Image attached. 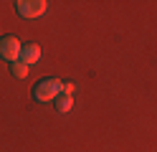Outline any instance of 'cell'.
I'll return each instance as SVG.
<instances>
[{
	"label": "cell",
	"mask_w": 157,
	"mask_h": 152,
	"mask_svg": "<svg viewBox=\"0 0 157 152\" xmlns=\"http://www.w3.org/2000/svg\"><path fill=\"white\" fill-rule=\"evenodd\" d=\"M61 89H63V81H58V79H53V76L41 79V81L33 86V99H36V101H56V96L61 94Z\"/></svg>",
	"instance_id": "cell-1"
},
{
	"label": "cell",
	"mask_w": 157,
	"mask_h": 152,
	"mask_svg": "<svg viewBox=\"0 0 157 152\" xmlns=\"http://www.w3.org/2000/svg\"><path fill=\"white\" fill-rule=\"evenodd\" d=\"M21 51H23V43L15 36H3L0 38V58L3 61H8V64L21 61Z\"/></svg>",
	"instance_id": "cell-2"
},
{
	"label": "cell",
	"mask_w": 157,
	"mask_h": 152,
	"mask_svg": "<svg viewBox=\"0 0 157 152\" xmlns=\"http://www.w3.org/2000/svg\"><path fill=\"white\" fill-rule=\"evenodd\" d=\"M15 13L21 18H38L48 10V3L46 0H15Z\"/></svg>",
	"instance_id": "cell-3"
},
{
	"label": "cell",
	"mask_w": 157,
	"mask_h": 152,
	"mask_svg": "<svg viewBox=\"0 0 157 152\" xmlns=\"http://www.w3.org/2000/svg\"><path fill=\"white\" fill-rule=\"evenodd\" d=\"M21 61L25 66H33L41 61V46L38 43H23V51H21Z\"/></svg>",
	"instance_id": "cell-4"
},
{
	"label": "cell",
	"mask_w": 157,
	"mask_h": 152,
	"mask_svg": "<svg viewBox=\"0 0 157 152\" xmlns=\"http://www.w3.org/2000/svg\"><path fill=\"white\" fill-rule=\"evenodd\" d=\"M71 107H74V99L68 96V94H58L56 96V111L66 114V111H71Z\"/></svg>",
	"instance_id": "cell-5"
},
{
	"label": "cell",
	"mask_w": 157,
	"mask_h": 152,
	"mask_svg": "<svg viewBox=\"0 0 157 152\" xmlns=\"http://www.w3.org/2000/svg\"><path fill=\"white\" fill-rule=\"evenodd\" d=\"M10 74L15 79H25L28 76V66L23 64V61H15V64H10Z\"/></svg>",
	"instance_id": "cell-6"
},
{
	"label": "cell",
	"mask_w": 157,
	"mask_h": 152,
	"mask_svg": "<svg viewBox=\"0 0 157 152\" xmlns=\"http://www.w3.org/2000/svg\"><path fill=\"white\" fill-rule=\"evenodd\" d=\"M74 89H76V84H74V81H66V84H63V89H61V94H68V96H71V94H74Z\"/></svg>",
	"instance_id": "cell-7"
}]
</instances>
